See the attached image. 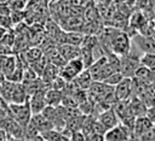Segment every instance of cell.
<instances>
[{
  "mask_svg": "<svg viewBox=\"0 0 155 141\" xmlns=\"http://www.w3.org/2000/svg\"><path fill=\"white\" fill-rule=\"evenodd\" d=\"M40 136L44 139V141H68L59 130L50 129L40 134Z\"/></svg>",
  "mask_w": 155,
  "mask_h": 141,
  "instance_id": "15",
  "label": "cell"
},
{
  "mask_svg": "<svg viewBox=\"0 0 155 141\" xmlns=\"http://www.w3.org/2000/svg\"><path fill=\"white\" fill-rule=\"evenodd\" d=\"M84 64L80 58L73 59L67 61L59 70H58V76L63 78L65 82H71L82 70H84Z\"/></svg>",
  "mask_w": 155,
  "mask_h": 141,
  "instance_id": "4",
  "label": "cell"
},
{
  "mask_svg": "<svg viewBox=\"0 0 155 141\" xmlns=\"http://www.w3.org/2000/svg\"><path fill=\"white\" fill-rule=\"evenodd\" d=\"M6 141H10V139H7V140H6Z\"/></svg>",
  "mask_w": 155,
  "mask_h": 141,
  "instance_id": "25",
  "label": "cell"
},
{
  "mask_svg": "<svg viewBox=\"0 0 155 141\" xmlns=\"http://www.w3.org/2000/svg\"><path fill=\"white\" fill-rule=\"evenodd\" d=\"M145 23H147V18H145V16H143V13H140V12H137V13H134V14L131 17V25H132L133 28H136V29L138 30V33L142 30V28L145 25Z\"/></svg>",
  "mask_w": 155,
  "mask_h": 141,
  "instance_id": "18",
  "label": "cell"
},
{
  "mask_svg": "<svg viewBox=\"0 0 155 141\" xmlns=\"http://www.w3.org/2000/svg\"><path fill=\"white\" fill-rule=\"evenodd\" d=\"M139 67V55L130 51L127 54L120 57V74L126 78H132L136 70Z\"/></svg>",
  "mask_w": 155,
  "mask_h": 141,
  "instance_id": "3",
  "label": "cell"
},
{
  "mask_svg": "<svg viewBox=\"0 0 155 141\" xmlns=\"http://www.w3.org/2000/svg\"><path fill=\"white\" fill-rule=\"evenodd\" d=\"M104 37H105V42L99 45L101 47H105L108 45V48H104L103 51H110L117 57H122L131 51L132 45L127 33L119 29H107Z\"/></svg>",
  "mask_w": 155,
  "mask_h": 141,
  "instance_id": "1",
  "label": "cell"
},
{
  "mask_svg": "<svg viewBox=\"0 0 155 141\" xmlns=\"http://www.w3.org/2000/svg\"><path fill=\"white\" fill-rule=\"evenodd\" d=\"M57 51L65 61H69V60H73L80 57V47L74 46V45H69V43L59 45L57 47Z\"/></svg>",
  "mask_w": 155,
  "mask_h": 141,
  "instance_id": "9",
  "label": "cell"
},
{
  "mask_svg": "<svg viewBox=\"0 0 155 141\" xmlns=\"http://www.w3.org/2000/svg\"><path fill=\"white\" fill-rule=\"evenodd\" d=\"M85 135L81 131H73L68 139V141H85Z\"/></svg>",
  "mask_w": 155,
  "mask_h": 141,
  "instance_id": "20",
  "label": "cell"
},
{
  "mask_svg": "<svg viewBox=\"0 0 155 141\" xmlns=\"http://www.w3.org/2000/svg\"><path fill=\"white\" fill-rule=\"evenodd\" d=\"M16 64H17V61H16L15 57L0 55V72L5 77V80L13 72Z\"/></svg>",
  "mask_w": 155,
  "mask_h": 141,
  "instance_id": "11",
  "label": "cell"
},
{
  "mask_svg": "<svg viewBox=\"0 0 155 141\" xmlns=\"http://www.w3.org/2000/svg\"><path fill=\"white\" fill-rule=\"evenodd\" d=\"M10 141H23V140H19V139H10Z\"/></svg>",
  "mask_w": 155,
  "mask_h": 141,
  "instance_id": "24",
  "label": "cell"
},
{
  "mask_svg": "<svg viewBox=\"0 0 155 141\" xmlns=\"http://www.w3.org/2000/svg\"><path fill=\"white\" fill-rule=\"evenodd\" d=\"M62 95H63V92H59V90H54V89L46 90V93H45L46 104L48 106H53V107L59 106L61 101H62Z\"/></svg>",
  "mask_w": 155,
  "mask_h": 141,
  "instance_id": "14",
  "label": "cell"
},
{
  "mask_svg": "<svg viewBox=\"0 0 155 141\" xmlns=\"http://www.w3.org/2000/svg\"><path fill=\"white\" fill-rule=\"evenodd\" d=\"M8 137H7V135H6V133L2 130V129H0V141H6Z\"/></svg>",
  "mask_w": 155,
  "mask_h": 141,
  "instance_id": "22",
  "label": "cell"
},
{
  "mask_svg": "<svg viewBox=\"0 0 155 141\" xmlns=\"http://www.w3.org/2000/svg\"><path fill=\"white\" fill-rule=\"evenodd\" d=\"M23 55L27 59V64H33V63L38 61L44 54H42V49L36 48V47H33V48H29L25 52V54H23Z\"/></svg>",
  "mask_w": 155,
  "mask_h": 141,
  "instance_id": "16",
  "label": "cell"
},
{
  "mask_svg": "<svg viewBox=\"0 0 155 141\" xmlns=\"http://www.w3.org/2000/svg\"><path fill=\"white\" fill-rule=\"evenodd\" d=\"M139 65L151 69H155V54L154 53H144L142 57H139Z\"/></svg>",
  "mask_w": 155,
  "mask_h": 141,
  "instance_id": "17",
  "label": "cell"
},
{
  "mask_svg": "<svg viewBox=\"0 0 155 141\" xmlns=\"http://www.w3.org/2000/svg\"><path fill=\"white\" fill-rule=\"evenodd\" d=\"M92 82H93V80H92V77H91V75H90V72H88L87 69H84L71 81V83H74V87L76 89H80V90H87Z\"/></svg>",
  "mask_w": 155,
  "mask_h": 141,
  "instance_id": "10",
  "label": "cell"
},
{
  "mask_svg": "<svg viewBox=\"0 0 155 141\" xmlns=\"http://www.w3.org/2000/svg\"><path fill=\"white\" fill-rule=\"evenodd\" d=\"M34 127L35 129L38 130L39 134L46 131V130H50V129H53L52 124L50 121H47L41 113H35V114H31L30 117V121H29Z\"/></svg>",
  "mask_w": 155,
  "mask_h": 141,
  "instance_id": "12",
  "label": "cell"
},
{
  "mask_svg": "<svg viewBox=\"0 0 155 141\" xmlns=\"http://www.w3.org/2000/svg\"><path fill=\"white\" fill-rule=\"evenodd\" d=\"M134 78L144 82L145 84H154V80H155V75H154V70L151 69H148V67H144V66H140L134 72Z\"/></svg>",
  "mask_w": 155,
  "mask_h": 141,
  "instance_id": "13",
  "label": "cell"
},
{
  "mask_svg": "<svg viewBox=\"0 0 155 141\" xmlns=\"http://www.w3.org/2000/svg\"><path fill=\"white\" fill-rule=\"evenodd\" d=\"M122 78H124V76H122L120 72H113L111 75H109V76L103 81V83H105L107 86H110V87H115Z\"/></svg>",
  "mask_w": 155,
  "mask_h": 141,
  "instance_id": "19",
  "label": "cell"
},
{
  "mask_svg": "<svg viewBox=\"0 0 155 141\" xmlns=\"http://www.w3.org/2000/svg\"><path fill=\"white\" fill-rule=\"evenodd\" d=\"M131 43H134V46H137V48L143 52V54L155 52V41L153 36H145L139 33H136L131 39Z\"/></svg>",
  "mask_w": 155,
  "mask_h": 141,
  "instance_id": "5",
  "label": "cell"
},
{
  "mask_svg": "<svg viewBox=\"0 0 155 141\" xmlns=\"http://www.w3.org/2000/svg\"><path fill=\"white\" fill-rule=\"evenodd\" d=\"M45 93H46V90H38V92L33 93L31 95H29L28 102H29L31 114L40 113L47 106L46 99H45Z\"/></svg>",
  "mask_w": 155,
  "mask_h": 141,
  "instance_id": "7",
  "label": "cell"
},
{
  "mask_svg": "<svg viewBox=\"0 0 155 141\" xmlns=\"http://www.w3.org/2000/svg\"><path fill=\"white\" fill-rule=\"evenodd\" d=\"M7 114L24 129V127L29 123L31 117V111L28 100L23 104H8Z\"/></svg>",
  "mask_w": 155,
  "mask_h": 141,
  "instance_id": "2",
  "label": "cell"
},
{
  "mask_svg": "<svg viewBox=\"0 0 155 141\" xmlns=\"http://www.w3.org/2000/svg\"><path fill=\"white\" fill-rule=\"evenodd\" d=\"M114 96H115L116 101L128 100L132 96V81H131V78L124 77L114 87Z\"/></svg>",
  "mask_w": 155,
  "mask_h": 141,
  "instance_id": "6",
  "label": "cell"
},
{
  "mask_svg": "<svg viewBox=\"0 0 155 141\" xmlns=\"http://www.w3.org/2000/svg\"><path fill=\"white\" fill-rule=\"evenodd\" d=\"M4 80H5V77H4V76L1 75V72H0V83H1V82H2Z\"/></svg>",
  "mask_w": 155,
  "mask_h": 141,
  "instance_id": "23",
  "label": "cell"
},
{
  "mask_svg": "<svg viewBox=\"0 0 155 141\" xmlns=\"http://www.w3.org/2000/svg\"><path fill=\"white\" fill-rule=\"evenodd\" d=\"M23 141H44V139L40 135H35V136H31L28 139H23Z\"/></svg>",
  "mask_w": 155,
  "mask_h": 141,
  "instance_id": "21",
  "label": "cell"
},
{
  "mask_svg": "<svg viewBox=\"0 0 155 141\" xmlns=\"http://www.w3.org/2000/svg\"><path fill=\"white\" fill-rule=\"evenodd\" d=\"M96 118H97V121L103 125V128H104L105 130H109V129L116 127L117 124H120L119 118H117L115 111L113 110V107L105 110V111L102 112V113H99Z\"/></svg>",
  "mask_w": 155,
  "mask_h": 141,
  "instance_id": "8",
  "label": "cell"
}]
</instances>
